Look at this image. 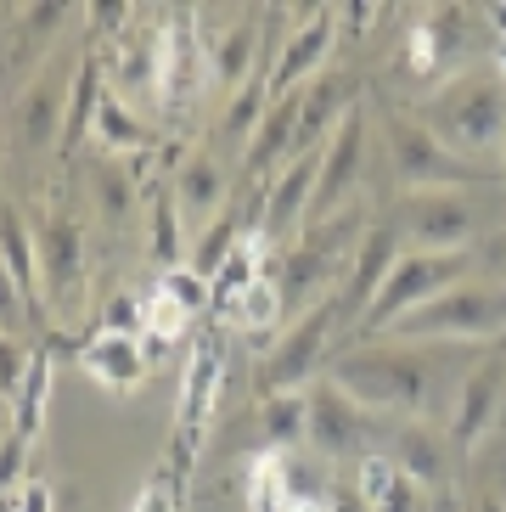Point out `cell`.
<instances>
[{"label": "cell", "instance_id": "obj_1", "mask_svg": "<svg viewBox=\"0 0 506 512\" xmlns=\"http://www.w3.org/2000/svg\"><path fill=\"white\" fill-rule=\"evenodd\" d=\"M467 366L473 361H462L456 344H388V338H372V344L338 355L327 366V377L366 417L428 422L433 411L456 406Z\"/></svg>", "mask_w": 506, "mask_h": 512}, {"label": "cell", "instance_id": "obj_2", "mask_svg": "<svg viewBox=\"0 0 506 512\" xmlns=\"http://www.w3.org/2000/svg\"><path fill=\"white\" fill-rule=\"evenodd\" d=\"M417 119L428 124V136L445 152L478 164V158L501 152V141H506V79L495 74V62L490 68L450 74L445 91H433Z\"/></svg>", "mask_w": 506, "mask_h": 512}, {"label": "cell", "instance_id": "obj_3", "mask_svg": "<svg viewBox=\"0 0 506 512\" xmlns=\"http://www.w3.org/2000/svg\"><path fill=\"white\" fill-rule=\"evenodd\" d=\"M388 344H473L506 338V282H462L428 299L422 310L400 316L383 332Z\"/></svg>", "mask_w": 506, "mask_h": 512}, {"label": "cell", "instance_id": "obj_4", "mask_svg": "<svg viewBox=\"0 0 506 512\" xmlns=\"http://www.w3.org/2000/svg\"><path fill=\"white\" fill-rule=\"evenodd\" d=\"M343 299L338 293H327L321 304H310L304 316H293V327L276 338V344L259 355V366H253V389H259V400H270V394H304L315 383V377H327V355H332V338H338L343 327Z\"/></svg>", "mask_w": 506, "mask_h": 512}, {"label": "cell", "instance_id": "obj_5", "mask_svg": "<svg viewBox=\"0 0 506 512\" xmlns=\"http://www.w3.org/2000/svg\"><path fill=\"white\" fill-rule=\"evenodd\" d=\"M478 271V248H456V254H428V248H405L400 265L388 271V282L377 287V299L366 304V316H360V338H383L388 327L411 310H422L428 299L450 293V287L473 282Z\"/></svg>", "mask_w": 506, "mask_h": 512}, {"label": "cell", "instance_id": "obj_6", "mask_svg": "<svg viewBox=\"0 0 506 512\" xmlns=\"http://www.w3.org/2000/svg\"><path fill=\"white\" fill-rule=\"evenodd\" d=\"M383 141H388L394 181L405 192H473L484 181V169L439 147L417 113H383Z\"/></svg>", "mask_w": 506, "mask_h": 512}, {"label": "cell", "instance_id": "obj_7", "mask_svg": "<svg viewBox=\"0 0 506 512\" xmlns=\"http://www.w3.org/2000/svg\"><path fill=\"white\" fill-rule=\"evenodd\" d=\"M484 209L473 192H405L400 197V237L405 248H428V254H456L473 248Z\"/></svg>", "mask_w": 506, "mask_h": 512}, {"label": "cell", "instance_id": "obj_8", "mask_svg": "<svg viewBox=\"0 0 506 512\" xmlns=\"http://www.w3.org/2000/svg\"><path fill=\"white\" fill-rule=\"evenodd\" d=\"M304 400H310L304 445H310L315 456H327V462H338V456H372V445H377L372 417H366L332 377H315L310 389H304Z\"/></svg>", "mask_w": 506, "mask_h": 512}, {"label": "cell", "instance_id": "obj_9", "mask_svg": "<svg viewBox=\"0 0 506 512\" xmlns=\"http://www.w3.org/2000/svg\"><path fill=\"white\" fill-rule=\"evenodd\" d=\"M366 141H372V130H366V113L355 107V113H349V119L332 130L327 147H321V175H315V197H310V226H327V220H338V209L360 192ZM310 226H304V231H310Z\"/></svg>", "mask_w": 506, "mask_h": 512}, {"label": "cell", "instance_id": "obj_10", "mask_svg": "<svg viewBox=\"0 0 506 512\" xmlns=\"http://www.w3.org/2000/svg\"><path fill=\"white\" fill-rule=\"evenodd\" d=\"M332 46H338V6H310V12H298V29L282 40V57H276V68H270V79H265V96L282 102V96L304 91L315 74H327Z\"/></svg>", "mask_w": 506, "mask_h": 512}, {"label": "cell", "instance_id": "obj_11", "mask_svg": "<svg viewBox=\"0 0 506 512\" xmlns=\"http://www.w3.org/2000/svg\"><path fill=\"white\" fill-rule=\"evenodd\" d=\"M478 29H490V23L478 12H467V6H433V12L417 17V29L405 40V68L417 79L445 74L478 46Z\"/></svg>", "mask_w": 506, "mask_h": 512}, {"label": "cell", "instance_id": "obj_12", "mask_svg": "<svg viewBox=\"0 0 506 512\" xmlns=\"http://www.w3.org/2000/svg\"><path fill=\"white\" fill-rule=\"evenodd\" d=\"M501 417H506V344H495L490 355H478V361L467 366L462 389H456V406H450V445L473 451Z\"/></svg>", "mask_w": 506, "mask_h": 512}, {"label": "cell", "instance_id": "obj_13", "mask_svg": "<svg viewBox=\"0 0 506 512\" xmlns=\"http://www.w3.org/2000/svg\"><path fill=\"white\" fill-rule=\"evenodd\" d=\"M34 248H40V287L51 304H68L85 287V226L74 214L45 209L34 220Z\"/></svg>", "mask_w": 506, "mask_h": 512}, {"label": "cell", "instance_id": "obj_14", "mask_svg": "<svg viewBox=\"0 0 506 512\" xmlns=\"http://www.w3.org/2000/svg\"><path fill=\"white\" fill-rule=\"evenodd\" d=\"M315 175H321V152H298L293 164H287L282 175L270 181V192H265V220H259V231H253L265 248L304 237V226H310Z\"/></svg>", "mask_w": 506, "mask_h": 512}, {"label": "cell", "instance_id": "obj_15", "mask_svg": "<svg viewBox=\"0 0 506 512\" xmlns=\"http://www.w3.org/2000/svg\"><path fill=\"white\" fill-rule=\"evenodd\" d=\"M405 254V237H400V220H377V226L360 231V248L355 259H349V271H343V287H338V299H343V316H366V304L377 299V287L388 282V271L400 265Z\"/></svg>", "mask_w": 506, "mask_h": 512}, {"label": "cell", "instance_id": "obj_16", "mask_svg": "<svg viewBox=\"0 0 506 512\" xmlns=\"http://www.w3.org/2000/svg\"><path fill=\"white\" fill-rule=\"evenodd\" d=\"M209 79L203 68V40H197V12H175L158 34V96H164L169 113L197 96V85Z\"/></svg>", "mask_w": 506, "mask_h": 512}, {"label": "cell", "instance_id": "obj_17", "mask_svg": "<svg viewBox=\"0 0 506 512\" xmlns=\"http://www.w3.org/2000/svg\"><path fill=\"white\" fill-rule=\"evenodd\" d=\"M220 377H225V349L220 338H203L192 349V366H186V389H180V411H175V434H180V462L197 456V439L209 428V411L220 400Z\"/></svg>", "mask_w": 506, "mask_h": 512}, {"label": "cell", "instance_id": "obj_18", "mask_svg": "<svg viewBox=\"0 0 506 512\" xmlns=\"http://www.w3.org/2000/svg\"><path fill=\"white\" fill-rule=\"evenodd\" d=\"M355 113V74L327 68L298 91V152H321L343 119Z\"/></svg>", "mask_w": 506, "mask_h": 512}, {"label": "cell", "instance_id": "obj_19", "mask_svg": "<svg viewBox=\"0 0 506 512\" xmlns=\"http://www.w3.org/2000/svg\"><path fill=\"white\" fill-rule=\"evenodd\" d=\"M259 62H265V46H259V23H253V17H237L231 29L203 40V68H209V79L220 85V96L248 91V74ZM259 85H265V74H259Z\"/></svg>", "mask_w": 506, "mask_h": 512}, {"label": "cell", "instance_id": "obj_20", "mask_svg": "<svg viewBox=\"0 0 506 512\" xmlns=\"http://www.w3.org/2000/svg\"><path fill=\"white\" fill-rule=\"evenodd\" d=\"M293 158H298V91L265 107V119H259L253 141L242 147V169H248L253 181H265V175L276 181Z\"/></svg>", "mask_w": 506, "mask_h": 512}, {"label": "cell", "instance_id": "obj_21", "mask_svg": "<svg viewBox=\"0 0 506 512\" xmlns=\"http://www.w3.org/2000/svg\"><path fill=\"white\" fill-rule=\"evenodd\" d=\"M225 192H231L225 164L209 147H197L192 158L175 169V209H180L186 226H214V214H225Z\"/></svg>", "mask_w": 506, "mask_h": 512}, {"label": "cell", "instance_id": "obj_22", "mask_svg": "<svg viewBox=\"0 0 506 512\" xmlns=\"http://www.w3.org/2000/svg\"><path fill=\"white\" fill-rule=\"evenodd\" d=\"M383 456L400 467L405 479L417 484V490H433V484H445V434H433L428 422H394L388 428V445Z\"/></svg>", "mask_w": 506, "mask_h": 512}, {"label": "cell", "instance_id": "obj_23", "mask_svg": "<svg viewBox=\"0 0 506 512\" xmlns=\"http://www.w3.org/2000/svg\"><path fill=\"white\" fill-rule=\"evenodd\" d=\"M68 85H74V74H40L23 91V102H17V141L23 147H51V141H62V119H68Z\"/></svg>", "mask_w": 506, "mask_h": 512}, {"label": "cell", "instance_id": "obj_24", "mask_svg": "<svg viewBox=\"0 0 506 512\" xmlns=\"http://www.w3.org/2000/svg\"><path fill=\"white\" fill-rule=\"evenodd\" d=\"M102 102H107L102 57H79L74 62V85H68V119H62V141H57L62 158H74V152L96 136V113H102Z\"/></svg>", "mask_w": 506, "mask_h": 512}, {"label": "cell", "instance_id": "obj_25", "mask_svg": "<svg viewBox=\"0 0 506 512\" xmlns=\"http://www.w3.org/2000/svg\"><path fill=\"white\" fill-rule=\"evenodd\" d=\"M85 372L102 383V389H113V394H124V389H135L141 377H147V349H141V338H113V332H96L85 344Z\"/></svg>", "mask_w": 506, "mask_h": 512}, {"label": "cell", "instance_id": "obj_26", "mask_svg": "<svg viewBox=\"0 0 506 512\" xmlns=\"http://www.w3.org/2000/svg\"><path fill=\"white\" fill-rule=\"evenodd\" d=\"M0 259H6V271L17 276L23 299L40 304L45 287H40V248H34V226L12 209V203H0Z\"/></svg>", "mask_w": 506, "mask_h": 512}, {"label": "cell", "instance_id": "obj_27", "mask_svg": "<svg viewBox=\"0 0 506 512\" xmlns=\"http://www.w3.org/2000/svg\"><path fill=\"white\" fill-rule=\"evenodd\" d=\"M96 141H102L113 158H135V152L152 147V130L141 124V113H135L130 102H119V96L107 91L102 113H96Z\"/></svg>", "mask_w": 506, "mask_h": 512}, {"label": "cell", "instance_id": "obj_28", "mask_svg": "<svg viewBox=\"0 0 506 512\" xmlns=\"http://www.w3.org/2000/svg\"><path fill=\"white\" fill-rule=\"evenodd\" d=\"M45 400H51V349H34L29 377H23V389H17V400H12V434H23V439L40 434Z\"/></svg>", "mask_w": 506, "mask_h": 512}, {"label": "cell", "instance_id": "obj_29", "mask_svg": "<svg viewBox=\"0 0 506 512\" xmlns=\"http://www.w3.org/2000/svg\"><path fill=\"white\" fill-rule=\"evenodd\" d=\"M90 186H96V209H102L107 226H124V220L135 214V175H130V164L102 158L96 175H90Z\"/></svg>", "mask_w": 506, "mask_h": 512}, {"label": "cell", "instance_id": "obj_30", "mask_svg": "<svg viewBox=\"0 0 506 512\" xmlns=\"http://www.w3.org/2000/svg\"><path fill=\"white\" fill-rule=\"evenodd\" d=\"M304 417H310L304 394H270V400H259V428H265V445H276V451L304 439Z\"/></svg>", "mask_w": 506, "mask_h": 512}, {"label": "cell", "instance_id": "obj_31", "mask_svg": "<svg viewBox=\"0 0 506 512\" xmlns=\"http://www.w3.org/2000/svg\"><path fill=\"white\" fill-rule=\"evenodd\" d=\"M231 316H237L242 332L282 327V321H287V304H282V287H276V276H259V282H253L237 304H231Z\"/></svg>", "mask_w": 506, "mask_h": 512}, {"label": "cell", "instance_id": "obj_32", "mask_svg": "<svg viewBox=\"0 0 506 512\" xmlns=\"http://www.w3.org/2000/svg\"><path fill=\"white\" fill-rule=\"evenodd\" d=\"M248 237V231H242V220L237 214H220V220H214L209 231H203V242H197L192 248V259H186V265H192L197 276H203V282H214V276H220V265L231 254H237V242Z\"/></svg>", "mask_w": 506, "mask_h": 512}, {"label": "cell", "instance_id": "obj_33", "mask_svg": "<svg viewBox=\"0 0 506 512\" xmlns=\"http://www.w3.org/2000/svg\"><path fill=\"white\" fill-rule=\"evenodd\" d=\"M180 242H186V220H180L175 197L158 192V197H152V237H147L158 271H175V265H180Z\"/></svg>", "mask_w": 506, "mask_h": 512}, {"label": "cell", "instance_id": "obj_34", "mask_svg": "<svg viewBox=\"0 0 506 512\" xmlns=\"http://www.w3.org/2000/svg\"><path fill=\"white\" fill-rule=\"evenodd\" d=\"M248 512H293L282 456H259V462L248 467Z\"/></svg>", "mask_w": 506, "mask_h": 512}, {"label": "cell", "instance_id": "obj_35", "mask_svg": "<svg viewBox=\"0 0 506 512\" xmlns=\"http://www.w3.org/2000/svg\"><path fill=\"white\" fill-rule=\"evenodd\" d=\"M158 293L175 304L180 316H203V310H214V282H203L192 265H175V271H164V276H158Z\"/></svg>", "mask_w": 506, "mask_h": 512}, {"label": "cell", "instance_id": "obj_36", "mask_svg": "<svg viewBox=\"0 0 506 512\" xmlns=\"http://www.w3.org/2000/svg\"><path fill=\"white\" fill-rule=\"evenodd\" d=\"M119 74H124V85H130V91H158V34H147V29L124 34Z\"/></svg>", "mask_w": 506, "mask_h": 512}, {"label": "cell", "instance_id": "obj_37", "mask_svg": "<svg viewBox=\"0 0 506 512\" xmlns=\"http://www.w3.org/2000/svg\"><path fill=\"white\" fill-rule=\"evenodd\" d=\"M96 332H113V338H141V332H147V299H135V293H113V299L102 304Z\"/></svg>", "mask_w": 506, "mask_h": 512}, {"label": "cell", "instance_id": "obj_38", "mask_svg": "<svg viewBox=\"0 0 506 512\" xmlns=\"http://www.w3.org/2000/svg\"><path fill=\"white\" fill-rule=\"evenodd\" d=\"M23 479H29V439L6 428V439H0V496H17Z\"/></svg>", "mask_w": 506, "mask_h": 512}, {"label": "cell", "instance_id": "obj_39", "mask_svg": "<svg viewBox=\"0 0 506 512\" xmlns=\"http://www.w3.org/2000/svg\"><path fill=\"white\" fill-rule=\"evenodd\" d=\"M29 361H34V349H23L12 332H0V394L6 400H17L23 377H29Z\"/></svg>", "mask_w": 506, "mask_h": 512}, {"label": "cell", "instance_id": "obj_40", "mask_svg": "<svg viewBox=\"0 0 506 512\" xmlns=\"http://www.w3.org/2000/svg\"><path fill=\"white\" fill-rule=\"evenodd\" d=\"M74 23V6H29L23 12V46H51V34Z\"/></svg>", "mask_w": 506, "mask_h": 512}, {"label": "cell", "instance_id": "obj_41", "mask_svg": "<svg viewBox=\"0 0 506 512\" xmlns=\"http://www.w3.org/2000/svg\"><path fill=\"white\" fill-rule=\"evenodd\" d=\"M23 310H29V299H23V287H17V276L6 271V259H0V332H12L23 327Z\"/></svg>", "mask_w": 506, "mask_h": 512}, {"label": "cell", "instance_id": "obj_42", "mask_svg": "<svg viewBox=\"0 0 506 512\" xmlns=\"http://www.w3.org/2000/svg\"><path fill=\"white\" fill-rule=\"evenodd\" d=\"M12 501H17V512H57V496H51L45 479H23V490Z\"/></svg>", "mask_w": 506, "mask_h": 512}, {"label": "cell", "instance_id": "obj_43", "mask_svg": "<svg viewBox=\"0 0 506 512\" xmlns=\"http://www.w3.org/2000/svg\"><path fill=\"white\" fill-rule=\"evenodd\" d=\"M377 17H383L377 6H338V23H349L355 34H366V29L377 23Z\"/></svg>", "mask_w": 506, "mask_h": 512}, {"label": "cell", "instance_id": "obj_44", "mask_svg": "<svg viewBox=\"0 0 506 512\" xmlns=\"http://www.w3.org/2000/svg\"><path fill=\"white\" fill-rule=\"evenodd\" d=\"M135 512H175V501H169L164 484H147V496L135 501Z\"/></svg>", "mask_w": 506, "mask_h": 512}, {"label": "cell", "instance_id": "obj_45", "mask_svg": "<svg viewBox=\"0 0 506 512\" xmlns=\"http://www.w3.org/2000/svg\"><path fill=\"white\" fill-rule=\"evenodd\" d=\"M484 259H490V271H501V276H506V226L495 231L490 242H484Z\"/></svg>", "mask_w": 506, "mask_h": 512}, {"label": "cell", "instance_id": "obj_46", "mask_svg": "<svg viewBox=\"0 0 506 512\" xmlns=\"http://www.w3.org/2000/svg\"><path fill=\"white\" fill-rule=\"evenodd\" d=\"M495 74L506 79V46H501V40H495Z\"/></svg>", "mask_w": 506, "mask_h": 512}, {"label": "cell", "instance_id": "obj_47", "mask_svg": "<svg viewBox=\"0 0 506 512\" xmlns=\"http://www.w3.org/2000/svg\"><path fill=\"white\" fill-rule=\"evenodd\" d=\"M478 512H506L501 501H478Z\"/></svg>", "mask_w": 506, "mask_h": 512}, {"label": "cell", "instance_id": "obj_48", "mask_svg": "<svg viewBox=\"0 0 506 512\" xmlns=\"http://www.w3.org/2000/svg\"><path fill=\"white\" fill-rule=\"evenodd\" d=\"M0 512H17V501H12V496H0Z\"/></svg>", "mask_w": 506, "mask_h": 512}, {"label": "cell", "instance_id": "obj_49", "mask_svg": "<svg viewBox=\"0 0 506 512\" xmlns=\"http://www.w3.org/2000/svg\"><path fill=\"white\" fill-rule=\"evenodd\" d=\"M495 158H501V169H506V141H501V152H495Z\"/></svg>", "mask_w": 506, "mask_h": 512}]
</instances>
